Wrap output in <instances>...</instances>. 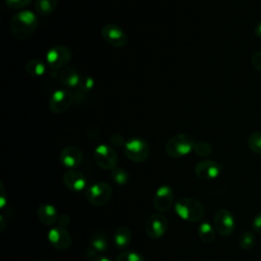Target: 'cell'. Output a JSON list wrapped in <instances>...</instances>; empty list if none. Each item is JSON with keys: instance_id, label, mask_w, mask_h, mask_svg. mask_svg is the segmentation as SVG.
Returning a JSON list of instances; mask_svg holds the SVG:
<instances>
[{"instance_id": "25", "label": "cell", "mask_w": 261, "mask_h": 261, "mask_svg": "<svg viewBox=\"0 0 261 261\" xmlns=\"http://www.w3.org/2000/svg\"><path fill=\"white\" fill-rule=\"evenodd\" d=\"M248 146L251 151L261 155V132H254L248 137Z\"/></svg>"}, {"instance_id": "20", "label": "cell", "mask_w": 261, "mask_h": 261, "mask_svg": "<svg viewBox=\"0 0 261 261\" xmlns=\"http://www.w3.org/2000/svg\"><path fill=\"white\" fill-rule=\"evenodd\" d=\"M59 79L61 83L67 88L77 87L81 81V76L79 75L77 71L71 67H66L62 69V71L59 74Z\"/></svg>"}, {"instance_id": "30", "label": "cell", "mask_w": 261, "mask_h": 261, "mask_svg": "<svg viewBox=\"0 0 261 261\" xmlns=\"http://www.w3.org/2000/svg\"><path fill=\"white\" fill-rule=\"evenodd\" d=\"M32 0H5L6 5L12 9H20L28 6Z\"/></svg>"}, {"instance_id": "7", "label": "cell", "mask_w": 261, "mask_h": 261, "mask_svg": "<svg viewBox=\"0 0 261 261\" xmlns=\"http://www.w3.org/2000/svg\"><path fill=\"white\" fill-rule=\"evenodd\" d=\"M71 51L64 45H56L50 48L46 54V60L53 69L64 67L71 59Z\"/></svg>"}, {"instance_id": "11", "label": "cell", "mask_w": 261, "mask_h": 261, "mask_svg": "<svg viewBox=\"0 0 261 261\" xmlns=\"http://www.w3.org/2000/svg\"><path fill=\"white\" fill-rule=\"evenodd\" d=\"M168 221L167 218L161 213H154L150 215L145 223V230L149 238L159 239L167 230Z\"/></svg>"}, {"instance_id": "13", "label": "cell", "mask_w": 261, "mask_h": 261, "mask_svg": "<svg viewBox=\"0 0 261 261\" xmlns=\"http://www.w3.org/2000/svg\"><path fill=\"white\" fill-rule=\"evenodd\" d=\"M48 241L56 250L63 251L70 247L72 239L70 233L61 226H54L48 231Z\"/></svg>"}, {"instance_id": "4", "label": "cell", "mask_w": 261, "mask_h": 261, "mask_svg": "<svg viewBox=\"0 0 261 261\" xmlns=\"http://www.w3.org/2000/svg\"><path fill=\"white\" fill-rule=\"evenodd\" d=\"M111 196L112 188L105 181L93 184L86 190V198L94 206H103L107 204Z\"/></svg>"}, {"instance_id": "5", "label": "cell", "mask_w": 261, "mask_h": 261, "mask_svg": "<svg viewBox=\"0 0 261 261\" xmlns=\"http://www.w3.org/2000/svg\"><path fill=\"white\" fill-rule=\"evenodd\" d=\"M123 150L126 158L135 163L144 162L149 155L148 144L141 138H133L126 141Z\"/></svg>"}, {"instance_id": "12", "label": "cell", "mask_w": 261, "mask_h": 261, "mask_svg": "<svg viewBox=\"0 0 261 261\" xmlns=\"http://www.w3.org/2000/svg\"><path fill=\"white\" fill-rule=\"evenodd\" d=\"M174 192L170 186H160L153 197V206L159 212H166L173 206Z\"/></svg>"}, {"instance_id": "3", "label": "cell", "mask_w": 261, "mask_h": 261, "mask_svg": "<svg viewBox=\"0 0 261 261\" xmlns=\"http://www.w3.org/2000/svg\"><path fill=\"white\" fill-rule=\"evenodd\" d=\"M195 139L192 135L180 133L172 136L165 144V152L172 158H179L193 151Z\"/></svg>"}, {"instance_id": "18", "label": "cell", "mask_w": 261, "mask_h": 261, "mask_svg": "<svg viewBox=\"0 0 261 261\" xmlns=\"http://www.w3.org/2000/svg\"><path fill=\"white\" fill-rule=\"evenodd\" d=\"M37 216L40 222L45 225H53L58 221V210L52 204H41L37 209Z\"/></svg>"}, {"instance_id": "23", "label": "cell", "mask_w": 261, "mask_h": 261, "mask_svg": "<svg viewBox=\"0 0 261 261\" xmlns=\"http://www.w3.org/2000/svg\"><path fill=\"white\" fill-rule=\"evenodd\" d=\"M57 3L58 0H36L35 8L39 14L48 15L55 10Z\"/></svg>"}, {"instance_id": "8", "label": "cell", "mask_w": 261, "mask_h": 261, "mask_svg": "<svg viewBox=\"0 0 261 261\" xmlns=\"http://www.w3.org/2000/svg\"><path fill=\"white\" fill-rule=\"evenodd\" d=\"M213 224L215 230L222 237L230 236L236 227L234 217L227 209H219L214 214Z\"/></svg>"}, {"instance_id": "6", "label": "cell", "mask_w": 261, "mask_h": 261, "mask_svg": "<svg viewBox=\"0 0 261 261\" xmlns=\"http://www.w3.org/2000/svg\"><path fill=\"white\" fill-rule=\"evenodd\" d=\"M94 159L102 169L112 170L116 167L118 157L115 150L106 144H100L94 151Z\"/></svg>"}, {"instance_id": "36", "label": "cell", "mask_w": 261, "mask_h": 261, "mask_svg": "<svg viewBox=\"0 0 261 261\" xmlns=\"http://www.w3.org/2000/svg\"><path fill=\"white\" fill-rule=\"evenodd\" d=\"M1 204H0V207L3 208L5 206V193H4V190H3V187H2V184H1Z\"/></svg>"}, {"instance_id": "14", "label": "cell", "mask_w": 261, "mask_h": 261, "mask_svg": "<svg viewBox=\"0 0 261 261\" xmlns=\"http://www.w3.org/2000/svg\"><path fill=\"white\" fill-rule=\"evenodd\" d=\"M222 170V165L214 160L205 159L198 162L195 166V174L203 180L216 178Z\"/></svg>"}, {"instance_id": "37", "label": "cell", "mask_w": 261, "mask_h": 261, "mask_svg": "<svg viewBox=\"0 0 261 261\" xmlns=\"http://www.w3.org/2000/svg\"><path fill=\"white\" fill-rule=\"evenodd\" d=\"M93 261H111V260L105 256H99L96 259H94Z\"/></svg>"}, {"instance_id": "9", "label": "cell", "mask_w": 261, "mask_h": 261, "mask_svg": "<svg viewBox=\"0 0 261 261\" xmlns=\"http://www.w3.org/2000/svg\"><path fill=\"white\" fill-rule=\"evenodd\" d=\"M73 102V95L68 90H57L49 98V109L57 114L63 113L69 109Z\"/></svg>"}, {"instance_id": "10", "label": "cell", "mask_w": 261, "mask_h": 261, "mask_svg": "<svg viewBox=\"0 0 261 261\" xmlns=\"http://www.w3.org/2000/svg\"><path fill=\"white\" fill-rule=\"evenodd\" d=\"M101 35L108 44L117 48L124 47L128 42L125 32L114 23L105 24L101 30Z\"/></svg>"}, {"instance_id": "33", "label": "cell", "mask_w": 261, "mask_h": 261, "mask_svg": "<svg viewBox=\"0 0 261 261\" xmlns=\"http://www.w3.org/2000/svg\"><path fill=\"white\" fill-rule=\"evenodd\" d=\"M251 62L254 68L261 72V51H257L253 54L251 58Z\"/></svg>"}, {"instance_id": "35", "label": "cell", "mask_w": 261, "mask_h": 261, "mask_svg": "<svg viewBox=\"0 0 261 261\" xmlns=\"http://www.w3.org/2000/svg\"><path fill=\"white\" fill-rule=\"evenodd\" d=\"M254 33L255 35L261 39V20L259 22H257V24L254 28Z\"/></svg>"}, {"instance_id": "28", "label": "cell", "mask_w": 261, "mask_h": 261, "mask_svg": "<svg viewBox=\"0 0 261 261\" xmlns=\"http://www.w3.org/2000/svg\"><path fill=\"white\" fill-rule=\"evenodd\" d=\"M115 261H145L144 257L134 251H125L120 253Z\"/></svg>"}, {"instance_id": "2", "label": "cell", "mask_w": 261, "mask_h": 261, "mask_svg": "<svg viewBox=\"0 0 261 261\" xmlns=\"http://www.w3.org/2000/svg\"><path fill=\"white\" fill-rule=\"evenodd\" d=\"M174 210L178 217L189 222L200 221L205 214L202 203L191 197H184L177 200L174 204Z\"/></svg>"}, {"instance_id": "39", "label": "cell", "mask_w": 261, "mask_h": 261, "mask_svg": "<svg viewBox=\"0 0 261 261\" xmlns=\"http://www.w3.org/2000/svg\"><path fill=\"white\" fill-rule=\"evenodd\" d=\"M44 261H45V260H44Z\"/></svg>"}, {"instance_id": "31", "label": "cell", "mask_w": 261, "mask_h": 261, "mask_svg": "<svg viewBox=\"0 0 261 261\" xmlns=\"http://www.w3.org/2000/svg\"><path fill=\"white\" fill-rule=\"evenodd\" d=\"M252 229L254 232L261 234V211H259L252 221Z\"/></svg>"}, {"instance_id": "15", "label": "cell", "mask_w": 261, "mask_h": 261, "mask_svg": "<svg viewBox=\"0 0 261 261\" xmlns=\"http://www.w3.org/2000/svg\"><path fill=\"white\" fill-rule=\"evenodd\" d=\"M59 160L63 166L69 169H74L81 165L83 161V153L80 148L68 146L61 150Z\"/></svg>"}, {"instance_id": "17", "label": "cell", "mask_w": 261, "mask_h": 261, "mask_svg": "<svg viewBox=\"0 0 261 261\" xmlns=\"http://www.w3.org/2000/svg\"><path fill=\"white\" fill-rule=\"evenodd\" d=\"M107 247V236L101 231H97L90 238V248L87 250V256L94 260L99 257V254H102L104 251H106Z\"/></svg>"}, {"instance_id": "34", "label": "cell", "mask_w": 261, "mask_h": 261, "mask_svg": "<svg viewBox=\"0 0 261 261\" xmlns=\"http://www.w3.org/2000/svg\"><path fill=\"white\" fill-rule=\"evenodd\" d=\"M58 225L59 226H61V227H66L68 224H69V222H70V218H69V216L68 215H66V214H61V215H59V218H58Z\"/></svg>"}, {"instance_id": "24", "label": "cell", "mask_w": 261, "mask_h": 261, "mask_svg": "<svg viewBox=\"0 0 261 261\" xmlns=\"http://www.w3.org/2000/svg\"><path fill=\"white\" fill-rule=\"evenodd\" d=\"M255 243H256L255 234L253 231H250V230L245 231L239 240V245H240L241 249H243L245 251L251 250L255 246Z\"/></svg>"}, {"instance_id": "26", "label": "cell", "mask_w": 261, "mask_h": 261, "mask_svg": "<svg viewBox=\"0 0 261 261\" xmlns=\"http://www.w3.org/2000/svg\"><path fill=\"white\" fill-rule=\"evenodd\" d=\"M193 151L199 157H207L212 153V146L206 141H198L195 143Z\"/></svg>"}, {"instance_id": "21", "label": "cell", "mask_w": 261, "mask_h": 261, "mask_svg": "<svg viewBox=\"0 0 261 261\" xmlns=\"http://www.w3.org/2000/svg\"><path fill=\"white\" fill-rule=\"evenodd\" d=\"M25 71L29 73V75L33 77H40L44 74L46 70V66L43 63V61L39 59H31L29 60L25 65Z\"/></svg>"}, {"instance_id": "38", "label": "cell", "mask_w": 261, "mask_h": 261, "mask_svg": "<svg viewBox=\"0 0 261 261\" xmlns=\"http://www.w3.org/2000/svg\"><path fill=\"white\" fill-rule=\"evenodd\" d=\"M260 261H261V260H260Z\"/></svg>"}, {"instance_id": "22", "label": "cell", "mask_w": 261, "mask_h": 261, "mask_svg": "<svg viewBox=\"0 0 261 261\" xmlns=\"http://www.w3.org/2000/svg\"><path fill=\"white\" fill-rule=\"evenodd\" d=\"M198 236L203 243H211L215 239V228L209 222H203L199 225Z\"/></svg>"}, {"instance_id": "27", "label": "cell", "mask_w": 261, "mask_h": 261, "mask_svg": "<svg viewBox=\"0 0 261 261\" xmlns=\"http://www.w3.org/2000/svg\"><path fill=\"white\" fill-rule=\"evenodd\" d=\"M110 176H111L112 180L119 186L125 185L128 180L127 172L123 168H120V167H115L114 169H112Z\"/></svg>"}, {"instance_id": "16", "label": "cell", "mask_w": 261, "mask_h": 261, "mask_svg": "<svg viewBox=\"0 0 261 261\" xmlns=\"http://www.w3.org/2000/svg\"><path fill=\"white\" fill-rule=\"evenodd\" d=\"M63 184L67 189L73 192H80L87 186V178L85 174L75 169H68L62 176Z\"/></svg>"}, {"instance_id": "1", "label": "cell", "mask_w": 261, "mask_h": 261, "mask_svg": "<svg viewBox=\"0 0 261 261\" xmlns=\"http://www.w3.org/2000/svg\"><path fill=\"white\" fill-rule=\"evenodd\" d=\"M39 24L38 17L30 10H21L15 13L10 20V29L13 36L18 40L28 39Z\"/></svg>"}, {"instance_id": "32", "label": "cell", "mask_w": 261, "mask_h": 261, "mask_svg": "<svg viewBox=\"0 0 261 261\" xmlns=\"http://www.w3.org/2000/svg\"><path fill=\"white\" fill-rule=\"evenodd\" d=\"M110 143L115 146V147H124L125 143L124 142V139L121 135L119 134H113L111 137H110Z\"/></svg>"}, {"instance_id": "29", "label": "cell", "mask_w": 261, "mask_h": 261, "mask_svg": "<svg viewBox=\"0 0 261 261\" xmlns=\"http://www.w3.org/2000/svg\"><path fill=\"white\" fill-rule=\"evenodd\" d=\"M94 85H95L94 80L91 76L86 75V76H83V77L81 76V81H80V84H79L77 87L80 88L81 91L86 93V92L91 91L94 88Z\"/></svg>"}, {"instance_id": "19", "label": "cell", "mask_w": 261, "mask_h": 261, "mask_svg": "<svg viewBox=\"0 0 261 261\" xmlns=\"http://www.w3.org/2000/svg\"><path fill=\"white\" fill-rule=\"evenodd\" d=\"M113 241L117 248L122 249L129 245L132 241V231L126 226H119L115 229L113 234Z\"/></svg>"}]
</instances>
